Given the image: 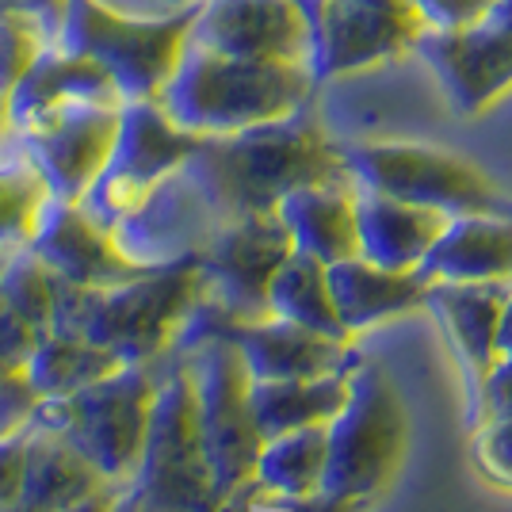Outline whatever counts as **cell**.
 <instances>
[{"mask_svg": "<svg viewBox=\"0 0 512 512\" xmlns=\"http://www.w3.org/2000/svg\"><path fill=\"white\" fill-rule=\"evenodd\" d=\"M184 172L211 199L222 222L237 214L276 211L279 199L302 184L348 180L341 153L302 111L222 138H199Z\"/></svg>", "mask_w": 512, "mask_h": 512, "instance_id": "cell-1", "label": "cell"}, {"mask_svg": "<svg viewBox=\"0 0 512 512\" xmlns=\"http://www.w3.org/2000/svg\"><path fill=\"white\" fill-rule=\"evenodd\" d=\"M314 88L318 81L302 62H253L188 43L157 104L195 138H222L295 115L310 104Z\"/></svg>", "mask_w": 512, "mask_h": 512, "instance_id": "cell-2", "label": "cell"}, {"mask_svg": "<svg viewBox=\"0 0 512 512\" xmlns=\"http://www.w3.org/2000/svg\"><path fill=\"white\" fill-rule=\"evenodd\" d=\"M409 421L383 363L360 360L348 375V402L325 425L321 493L375 501L406 459Z\"/></svg>", "mask_w": 512, "mask_h": 512, "instance_id": "cell-3", "label": "cell"}, {"mask_svg": "<svg viewBox=\"0 0 512 512\" xmlns=\"http://www.w3.org/2000/svg\"><path fill=\"white\" fill-rule=\"evenodd\" d=\"M130 493L138 501V512H214L222 505L199 440L195 386L184 356L169 352L165 360Z\"/></svg>", "mask_w": 512, "mask_h": 512, "instance_id": "cell-4", "label": "cell"}, {"mask_svg": "<svg viewBox=\"0 0 512 512\" xmlns=\"http://www.w3.org/2000/svg\"><path fill=\"white\" fill-rule=\"evenodd\" d=\"M203 299L199 260L146 268L119 287L88 291L81 337L111 348L123 363H157L172 352L195 302Z\"/></svg>", "mask_w": 512, "mask_h": 512, "instance_id": "cell-5", "label": "cell"}, {"mask_svg": "<svg viewBox=\"0 0 512 512\" xmlns=\"http://www.w3.org/2000/svg\"><path fill=\"white\" fill-rule=\"evenodd\" d=\"M188 23H192V12L130 16L104 0H69L54 43L100 65L115 81L123 104L157 100L180 50L188 46Z\"/></svg>", "mask_w": 512, "mask_h": 512, "instance_id": "cell-6", "label": "cell"}, {"mask_svg": "<svg viewBox=\"0 0 512 512\" xmlns=\"http://www.w3.org/2000/svg\"><path fill=\"white\" fill-rule=\"evenodd\" d=\"M348 180L413 207L455 214H512V203L474 161L421 142H360L341 150Z\"/></svg>", "mask_w": 512, "mask_h": 512, "instance_id": "cell-7", "label": "cell"}, {"mask_svg": "<svg viewBox=\"0 0 512 512\" xmlns=\"http://www.w3.org/2000/svg\"><path fill=\"white\" fill-rule=\"evenodd\" d=\"M172 356H184L192 371L199 440L211 463L214 486L226 501L230 493L256 478V455L264 444L249 409L253 375L245 367L241 348L222 333H203Z\"/></svg>", "mask_w": 512, "mask_h": 512, "instance_id": "cell-8", "label": "cell"}, {"mask_svg": "<svg viewBox=\"0 0 512 512\" xmlns=\"http://www.w3.org/2000/svg\"><path fill=\"white\" fill-rule=\"evenodd\" d=\"M165 360L123 363L115 375H107V379L85 386L77 394H65L69 421H65L62 436L104 474L107 482L130 486V478L138 470Z\"/></svg>", "mask_w": 512, "mask_h": 512, "instance_id": "cell-9", "label": "cell"}, {"mask_svg": "<svg viewBox=\"0 0 512 512\" xmlns=\"http://www.w3.org/2000/svg\"><path fill=\"white\" fill-rule=\"evenodd\" d=\"M195 146L199 138L176 127L157 100H127L119 111L111 161L77 207L104 230H115L150 195L153 184H161L192 157Z\"/></svg>", "mask_w": 512, "mask_h": 512, "instance_id": "cell-10", "label": "cell"}, {"mask_svg": "<svg viewBox=\"0 0 512 512\" xmlns=\"http://www.w3.org/2000/svg\"><path fill=\"white\" fill-rule=\"evenodd\" d=\"M295 253V241L276 211L237 214L222 222L203 245L199 272H203V299H211L234 321H264L268 310V283L276 268Z\"/></svg>", "mask_w": 512, "mask_h": 512, "instance_id": "cell-11", "label": "cell"}, {"mask_svg": "<svg viewBox=\"0 0 512 512\" xmlns=\"http://www.w3.org/2000/svg\"><path fill=\"white\" fill-rule=\"evenodd\" d=\"M310 23V73L333 81L413 50L421 23L409 0H302Z\"/></svg>", "mask_w": 512, "mask_h": 512, "instance_id": "cell-12", "label": "cell"}, {"mask_svg": "<svg viewBox=\"0 0 512 512\" xmlns=\"http://www.w3.org/2000/svg\"><path fill=\"white\" fill-rule=\"evenodd\" d=\"M119 111L123 104H69L27 123L12 138L31 157L54 199L81 203L111 161Z\"/></svg>", "mask_w": 512, "mask_h": 512, "instance_id": "cell-13", "label": "cell"}, {"mask_svg": "<svg viewBox=\"0 0 512 512\" xmlns=\"http://www.w3.org/2000/svg\"><path fill=\"white\" fill-rule=\"evenodd\" d=\"M222 226L211 199L199 192L184 165L153 184L150 195L111 230L119 253L138 268H165L176 260H192Z\"/></svg>", "mask_w": 512, "mask_h": 512, "instance_id": "cell-14", "label": "cell"}, {"mask_svg": "<svg viewBox=\"0 0 512 512\" xmlns=\"http://www.w3.org/2000/svg\"><path fill=\"white\" fill-rule=\"evenodd\" d=\"M188 43L230 58L310 65V23L302 0H199Z\"/></svg>", "mask_w": 512, "mask_h": 512, "instance_id": "cell-15", "label": "cell"}, {"mask_svg": "<svg viewBox=\"0 0 512 512\" xmlns=\"http://www.w3.org/2000/svg\"><path fill=\"white\" fill-rule=\"evenodd\" d=\"M413 54H421L448 100L463 115H478L512 88V27L490 12L467 27L417 31Z\"/></svg>", "mask_w": 512, "mask_h": 512, "instance_id": "cell-16", "label": "cell"}, {"mask_svg": "<svg viewBox=\"0 0 512 512\" xmlns=\"http://www.w3.org/2000/svg\"><path fill=\"white\" fill-rule=\"evenodd\" d=\"M512 295V276L505 279H432L425 287V306L448 333L467 379V417L463 425H482V383L497 360V325Z\"/></svg>", "mask_w": 512, "mask_h": 512, "instance_id": "cell-17", "label": "cell"}, {"mask_svg": "<svg viewBox=\"0 0 512 512\" xmlns=\"http://www.w3.org/2000/svg\"><path fill=\"white\" fill-rule=\"evenodd\" d=\"M27 249L58 279L73 283V287H88V291L119 287L146 272L119 253L111 230H104L96 218H88L77 203H62V199L46 203Z\"/></svg>", "mask_w": 512, "mask_h": 512, "instance_id": "cell-18", "label": "cell"}, {"mask_svg": "<svg viewBox=\"0 0 512 512\" xmlns=\"http://www.w3.org/2000/svg\"><path fill=\"white\" fill-rule=\"evenodd\" d=\"M69 104H123V96L92 58L50 43L39 62L23 73L20 85L12 88L0 115V134H16L27 123Z\"/></svg>", "mask_w": 512, "mask_h": 512, "instance_id": "cell-19", "label": "cell"}, {"mask_svg": "<svg viewBox=\"0 0 512 512\" xmlns=\"http://www.w3.org/2000/svg\"><path fill=\"white\" fill-rule=\"evenodd\" d=\"M352 211H356V245H360V256L371 260V264H379V268H390V272L421 268V260L432 249V241L440 237L444 222H448V214L413 207V203L367 192V188L352 192Z\"/></svg>", "mask_w": 512, "mask_h": 512, "instance_id": "cell-20", "label": "cell"}, {"mask_svg": "<svg viewBox=\"0 0 512 512\" xmlns=\"http://www.w3.org/2000/svg\"><path fill=\"white\" fill-rule=\"evenodd\" d=\"M325 279H329L333 310H337L348 337H356V333L386 318H398L406 310H417L428 287V279L417 268L413 272H390V268H379L363 256L325 264Z\"/></svg>", "mask_w": 512, "mask_h": 512, "instance_id": "cell-21", "label": "cell"}, {"mask_svg": "<svg viewBox=\"0 0 512 512\" xmlns=\"http://www.w3.org/2000/svg\"><path fill=\"white\" fill-rule=\"evenodd\" d=\"M352 192H356L352 180H318V184L291 188L279 199L276 214L299 253L314 256L321 264L360 256Z\"/></svg>", "mask_w": 512, "mask_h": 512, "instance_id": "cell-22", "label": "cell"}, {"mask_svg": "<svg viewBox=\"0 0 512 512\" xmlns=\"http://www.w3.org/2000/svg\"><path fill=\"white\" fill-rule=\"evenodd\" d=\"M421 276L505 279L512 276V214H455L425 253Z\"/></svg>", "mask_w": 512, "mask_h": 512, "instance_id": "cell-23", "label": "cell"}, {"mask_svg": "<svg viewBox=\"0 0 512 512\" xmlns=\"http://www.w3.org/2000/svg\"><path fill=\"white\" fill-rule=\"evenodd\" d=\"M111 486L62 432L27 425L23 440V490L20 501L35 512H62L96 490Z\"/></svg>", "mask_w": 512, "mask_h": 512, "instance_id": "cell-24", "label": "cell"}, {"mask_svg": "<svg viewBox=\"0 0 512 512\" xmlns=\"http://www.w3.org/2000/svg\"><path fill=\"white\" fill-rule=\"evenodd\" d=\"M348 375L352 371L318 375V379H253L249 409L256 432L272 440L302 425H329L348 402Z\"/></svg>", "mask_w": 512, "mask_h": 512, "instance_id": "cell-25", "label": "cell"}, {"mask_svg": "<svg viewBox=\"0 0 512 512\" xmlns=\"http://www.w3.org/2000/svg\"><path fill=\"white\" fill-rule=\"evenodd\" d=\"M119 367H123V360L104 344L50 333V337L35 341L31 356L23 363V375L39 398H65V394H77V390L115 375Z\"/></svg>", "mask_w": 512, "mask_h": 512, "instance_id": "cell-26", "label": "cell"}, {"mask_svg": "<svg viewBox=\"0 0 512 512\" xmlns=\"http://www.w3.org/2000/svg\"><path fill=\"white\" fill-rule=\"evenodd\" d=\"M268 310L272 318H287L295 325H306L321 337H333V341H352L344 333L341 318L333 310L329 299V279H325V264L306 253L287 256L276 268V276L268 283Z\"/></svg>", "mask_w": 512, "mask_h": 512, "instance_id": "cell-27", "label": "cell"}, {"mask_svg": "<svg viewBox=\"0 0 512 512\" xmlns=\"http://www.w3.org/2000/svg\"><path fill=\"white\" fill-rule=\"evenodd\" d=\"M325 474V425H302L260 444L256 486L272 497H310Z\"/></svg>", "mask_w": 512, "mask_h": 512, "instance_id": "cell-28", "label": "cell"}, {"mask_svg": "<svg viewBox=\"0 0 512 512\" xmlns=\"http://www.w3.org/2000/svg\"><path fill=\"white\" fill-rule=\"evenodd\" d=\"M50 199L54 195L31 157L16 146L12 134H0V249L27 245Z\"/></svg>", "mask_w": 512, "mask_h": 512, "instance_id": "cell-29", "label": "cell"}, {"mask_svg": "<svg viewBox=\"0 0 512 512\" xmlns=\"http://www.w3.org/2000/svg\"><path fill=\"white\" fill-rule=\"evenodd\" d=\"M54 291H58V276L46 268L39 256L27 245L12 249V256L0 268V299L12 306V314L23 318L35 337L50 333V318H54Z\"/></svg>", "mask_w": 512, "mask_h": 512, "instance_id": "cell-30", "label": "cell"}, {"mask_svg": "<svg viewBox=\"0 0 512 512\" xmlns=\"http://www.w3.org/2000/svg\"><path fill=\"white\" fill-rule=\"evenodd\" d=\"M50 43H54V35L35 16L16 12V8L0 12V115H4L12 88L20 85L23 73L39 62V54Z\"/></svg>", "mask_w": 512, "mask_h": 512, "instance_id": "cell-31", "label": "cell"}, {"mask_svg": "<svg viewBox=\"0 0 512 512\" xmlns=\"http://www.w3.org/2000/svg\"><path fill=\"white\" fill-rule=\"evenodd\" d=\"M486 417L512 421V295L497 325V360L482 383V421Z\"/></svg>", "mask_w": 512, "mask_h": 512, "instance_id": "cell-32", "label": "cell"}, {"mask_svg": "<svg viewBox=\"0 0 512 512\" xmlns=\"http://www.w3.org/2000/svg\"><path fill=\"white\" fill-rule=\"evenodd\" d=\"M474 467L486 482L512 490V421L486 417L474 428Z\"/></svg>", "mask_w": 512, "mask_h": 512, "instance_id": "cell-33", "label": "cell"}, {"mask_svg": "<svg viewBox=\"0 0 512 512\" xmlns=\"http://www.w3.org/2000/svg\"><path fill=\"white\" fill-rule=\"evenodd\" d=\"M493 0H409L413 16L421 23V31H451V27H467L482 20L490 12Z\"/></svg>", "mask_w": 512, "mask_h": 512, "instance_id": "cell-34", "label": "cell"}, {"mask_svg": "<svg viewBox=\"0 0 512 512\" xmlns=\"http://www.w3.org/2000/svg\"><path fill=\"white\" fill-rule=\"evenodd\" d=\"M39 394L31 390L23 371H8L0 375V436H12L31 425V413H35Z\"/></svg>", "mask_w": 512, "mask_h": 512, "instance_id": "cell-35", "label": "cell"}, {"mask_svg": "<svg viewBox=\"0 0 512 512\" xmlns=\"http://www.w3.org/2000/svg\"><path fill=\"white\" fill-rule=\"evenodd\" d=\"M35 341H39L35 329H31L23 318H16L12 306L0 299V375L23 371V363H27V356H31Z\"/></svg>", "mask_w": 512, "mask_h": 512, "instance_id": "cell-36", "label": "cell"}, {"mask_svg": "<svg viewBox=\"0 0 512 512\" xmlns=\"http://www.w3.org/2000/svg\"><path fill=\"white\" fill-rule=\"evenodd\" d=\"M23 440H27V428H23V432H12V436H0V509L20 501Z\"/></svg>", "mask_w": 512, "mask_h": 512, "instance_id": "cell-37", "label": "cell"}, {"mask_svg": "<svg viewBox=\"0 0 512 512\" xmlns=\"http://www.w3.org/2000/svg\"><path fill=\"white\" fill-rule=\"evenodd\" d=\"M287 512H367L371 501L360 497H333V493H310V497H268Z\"/></svg>", "mask_w": 512, "mask_h": 512, "instance_id": "cell-38", "label": "cell"}, {"mask_svg": "<svg viewBox=\"0 0 512 512\" xmlns=\"http://www.w3.org/2000/svg\"><path fill=\"white\" fill-rule=\"evenodd\" d=\"M65 4H69V0H0V12H4V8L27 12V16H35V20L43 23L46 31L58 39V31H62V20H65Z\"/></svg>", "mask_w": 512, "mask_h": 512, "instance_id": "cell-39", "label": "cell"}, {"mask_svg": "<svg viewBox=\"0 0 512 512\" xmlns=\"http://www.w3.org/2000/svg\"><path fill=\"white\" fill-rule=\"evenodd\" d=\"M123 493H127V486L111 482V486L96 490L92 497H85V501H77V505H69V509H62V512H115L119 501H123Z\"/></svg>", "mask_w": 512, "mask_h": 512, "instance_id": "cell-40", "label": "cell"}, {"mask_svg": "<svg viewBox=\"0 0 512 512\" xmlns=\"http://www.w3.org/2000/svg\"><path fill=\"white\" fill-rule=\"evenodd\" d=\"M268 497H272V493L260 490V486H256V478H253V482H245L241 490L230 493V497H226L214 512H256V505H260V501H268Z\"/></svg>", "mask_w": 512, "mask_h": 512, "instance_id": "cell-41", "label": "cell"}, {"mask_svg": "<svg viewBox=\"0 0 512 512\" xmlns=\"http://www.w3.org/2000/svg\"><path fill=\"white\" fill-rule=\"evenodd\" d=\"M490 16H493V20H501L505 27H512V0H493Z\"/></svg>", "mask_w": 512, "mask_h": 512, "instance_id": "cell-42", "label": "cell"}, {"mask_svg": "<svg viewBox=\"0 0 512 512\" xmlns=\"http://www.w3.org/2000/svg\"><path fill=\"white\" fill-rule=\"evenodd\" d=\"M115 512H138V501H134L130 486H127V493H123V501H119V509H115Z\"/></svg>", "mask_w": 512, "mask_h": 512, "instance_id": "cell-43", "label": "cell"}, {"mask_svg": "<svg viewBox=\"0 0 512 512\" xmlns=\"http://www.w3.org/2000/svg\"><path fill=\"white\" fill-rule=\"evenodd\" d=\"M0 512H35V509H27L23 501H16V505H4V509H0Z\"/></svg>", "mask_w": 512, "mask_h": 512, "instance_id": "cell-44", "label": "cell"}]
</instances>
